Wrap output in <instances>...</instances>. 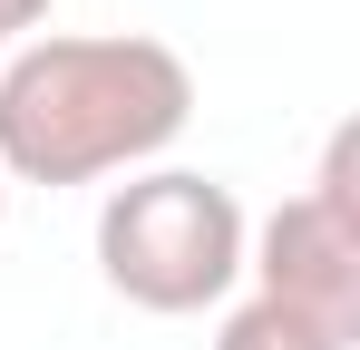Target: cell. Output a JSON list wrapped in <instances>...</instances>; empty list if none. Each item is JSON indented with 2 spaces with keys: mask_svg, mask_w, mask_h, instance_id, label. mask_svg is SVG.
Instances as JSON below:
<instances>
[{
  "mask_svg": "<svg viewBox=\"0 0 360 350\" xmlns=\"http://www.w3.org/2000/svg\"><path fill=\"white\" fill-rule=\"evenodd\" d=\"M243 205L224 175L195 166H136L127 185H108L98 205V273L117 302L185 321V311H214L243 283Z\"/></svg>",
  "mask_w": 360,
  "mask_h": 350,
  "instance_id": "cell-2",
  "label": "cell"
},
{
  "mask_svg": "<svg viewBox=\"0 0 360 350\" xmlns=\"http://www.w3.org/2000/svg\"><path fill=\"white\" fill-rule=\"evenodd\" d=\"M214 350H341V341H331V331H311L302 311H283V302H263V292H253V302L224 311Z\"/></svg>",
  "mask_w": 360,
  "mask_h": 350,
  "instance_id": "cell-4",
  "label": "cell"
},
{
  "mask_svg": "<svg viewBox=\"0 0 360 350\" xmlns=\"http://www.w3.org/2000/svg\"><path fill=\"white\" fill-rule=\"evenodd\" d=\"M243 273H253L263 302L302 311L311 331H331L341 350L360 341V224H341L331 205L283 195L263 224L243 233Z\"/></svg>",
  "mask_w": 360,
  "mask_h": 350,
  "instance_id": "cell-3",
  "label": "cell"
},
{
  "mask_svg": "<svg viewBox=\"0 0 360 350\" xmlns=\"http://www.w3.org/2000/svg\"><path fill=\"white\" fill-rule=\"evenodd\" d=\"M0 214H10V175H0Z\"/></svg>",
  "mask_w": 360,
  "mask_h": 350,
  "instance_id": "cell-7",
  "label": "cell"
},
{
  "mask_svg": "<svg viewBox=\"0 0 360 350\" xmlns=\"http://www.w3.org/2000/svg\"><path fill=\"white\" fill-rule=\"evenodd\" d=\"M311 205H331L341 224H360V127H331V146H321V175L302 185Z\"/></svg>",
  "mask_w": 360,
  "mask_h": 350,
  "instance_id": "cell-5",
  "label": "cell"
},
{
  "mask_svg": "<svg viewBox=\"0 0 360 350\" xmlns=\"http://www.w3.org/2000/svg\"><path fill=\"white\" fill-rule=\"evenodd\" d=\"M195 117V68L146 30H49L0 58V175L108 185L156 166Z\"/></svg>",
  "mask_w": 360,
  "mask_h": 350,
  "instance_id": "cell-1",
  "label": "cell"
},
{
  "mask_svg": "<svg viewBox=\"0 0 360 350\" xmlns=\"http://www.w3.org/2000/svg\"><path fill=\"white\" fill-rule=\"evenodd\" d=\"M49 10H59V0H0V49H10V39H30Z\"/></svg>",
  "mask_w": 360,
  "mask_h": 350,
  "instance_id": "cell-6",
  "label": "cell"
}]
</instances>
